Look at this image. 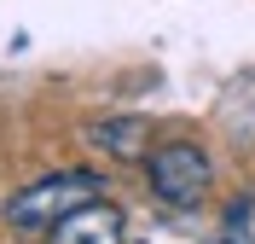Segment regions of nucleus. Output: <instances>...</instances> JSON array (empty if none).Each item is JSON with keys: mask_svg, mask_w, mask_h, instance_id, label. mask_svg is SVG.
Wrapping results in <instances>:
<instances>
[{"mask_svg": "<svg viewBox=\"0 0 255 244\" xmlns=\"http://www.w3.org/2000/svg\"><path fill=\"white\" fill-rule=\"evenodd\" d=\"M93 198H105V175L99 169H58V175H41L29 186H17L6 198V221L17 233H52L64 215H76Z\"/></svg>", "mask_w": 255, "mask_h": 244, "instance_id": "f257e3e1", "label": "nucleus"}, {"mask_svg": "<svg viewBox=\"0 0 255 244\" xmlns=\"http://www.w3.org/2000/svg\"><path fill=\"white\" fill-rule=\"evenodd\" d=\"M209 157L203 146H191V140H162L151 157H145V180H151V198L168 204V210H197L209 192Z\"/></svg>", "mask_w": 255, "mask_h": 244, "instance_id": "f03ea898", "label": "nucleus"}, {"mask_svg": "<svg viewBox=\"0 0 255 244\" xmlns=\"http://www.w3.org/2000/svg\"><path fill=\"white\" fill-rule=\"evenodd\" d=\"M47 244H128V215L116 210L111 198H93L76 215H64L58 227L47 233Z\"/></svg>", "mask_w": 255, "mask_h": 244, "instance_id": "7ed1b4c3", "label": "nucleus"}, {"mask_svg": "<svg viewBox=\"0 0 255 244\" xmlns=\"http://www.w3.org/2000/svg\"><path fill=\"white\" fill-rule=\"evenodd\" d=\"M81 140H87L93 151H105L111 163H145V157H151V122H145L139 111H128V116H99V122L81 128Z\"/></svg>", "mask_w": 255, "mask_h": 244, "instance_id": "20e7f679", "label": "nucleus"}, {"mask_svg": "<svg viewBox=\"0 0 255 244\" xmlns=\"http://www.w3.org/2000/svg\"><path fill=\"white\" fill-rule=\"evenodd\" d=\"M221 244H255V192L226 198V210H221Z\"/></svg>", "mask_w": 255, "mask_h": 244, "instance_id": "39448f33", "label": "nucleus"}]
</instances>
